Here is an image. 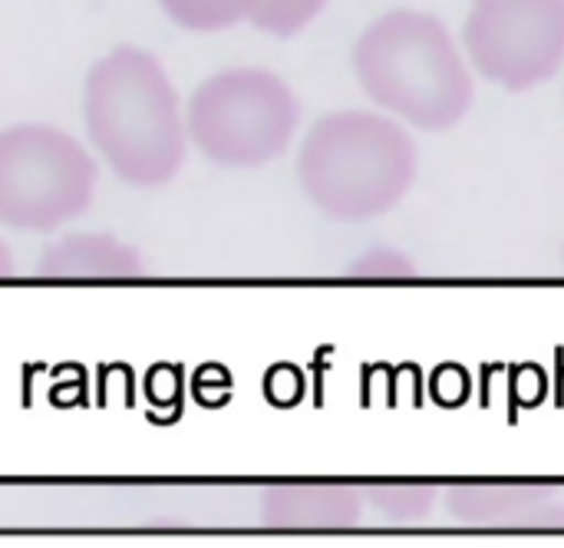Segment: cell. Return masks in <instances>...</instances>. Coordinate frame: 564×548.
Returning a JSON list of instances; mask_svg holds the SVG:
<instances>
[{"instance_id": "cell-1", "label": "cell", "mask_w": 564, "mask_h": 548, "mask_svg": "<svg viewBox=\"0 0 564 548\" xmlns=\"http://www.w3.org/2000/svg\"><path fill=\"white\" fill-rule=\"evenodd\" d=\"M83 122L93 152L132 189L169 185L192 146L172 76L139 46H116L89 66Z\"/></svg>"}, {"instance_id": "cell-2", "label": "cell", "mask_w": 564, "mask_h": 548, "mask_svg": "<svg viewBox=\"0 0 564 548\" xmlns=\"http://www.w3.org/2000/svg\"><path fill=\"white\" fill-rule=\"evenodd\" d=\"M354 73L383 112L430 132L463 122L476 99L469 60L449 26L423 10L377 17L354 46Z\"/></svg>"}, {"instance_id": "cell-3", "label": "cell", "mask_w": 564, "mask_h": 548, "mask_svg": "<svg viewBox=\"0 0 564 548\" xmlns=\"http://www.w3.org/2000/svg\"><path fill=\"white\" fill-rule=\"evenodd\" d=\"M413 136L390 116L344 109L321 116L297 152L307 202L334 222H370L397 208L416 182Z\"/></svg>"}, {"instance_id": "cell-4", "label": "cell", "mask_w": 564, "mask_h": 548, "mask_svg": "<svg viewBox=\"0 0 564 548\" xmlns=\"http://www.w3.org/2000/svg\"><path fill=\"white\" fill-rule=\"evenodd\" d=\"M301 106L271 69L231 66L212 73L185 106L188 142L221 169H261L294 139Z\"/></svg>"}, {"instance_id": "cell-5", "label": "cell", "mask_w": 564, "mask_h": 548, "mask_svg": "<svg viewBox=\"0 0 564 548\" xmlns=\"http://www.w3.org/2000/svg\"><path fill=\"white\" fill-rule=\"evenodd\" d=\"M96 155L59 126L17 122L0 129V225L56 232L96 195Z\"/></svg>"}, {"instance_id": "cell-6", "label": "cell", "mask_w": 564, "mask_h": 548, "mask_svg": "<svg viewBox=\"0 0 564 548\" xmlns=\"http://www.w3.org/2000/svg\"><path fill=\"white\" fill-rule=\"evenodd\" d=\"M469 66L499 89L529 93L564 66V0H473Z\"/></svg>"}, {"instance_id": "cell-7", "label": "cell", "mask_w": 564, "mask_h": 548, "mask_svg": "<svg viewBox=\"0 0 564 548\" xmlns=\"http://www.w3.org/2000/svg\"><path fill=\"white\" fill-rule=\"evenodd\" d=\"M446 509L456 526L476 533H564V503L539 486H459Z\"/></svg>"}, {"instance_id": "cell-8", "label": "cell", "mask_w": 564, "mask_h": 548, "mask_svg": "<svg viewBox=\"0 0 564 548\" xmlns=\"http://www.w3.org/2000/svg\"><path fill=\"white\" fill-rule=\"evenodd\" d=\"M364 513V490L344 483H278L261 496V523L274 533H347Z\"/></svg>"}, {"instance_id": "cell-9", "label": "cell", "mask_w": 564, "mask_h": 548, "mask_svg": "<svg viewBox=\"0 0 564 548\" xmlns=\"http://www.w3.org/2000/svg\"><path fill=\"white\" fill-rule=\"evenodd\" d=\"M40 278L53 281H132L145 275L139 248L106 232H76L53 241L36 265Z\"/></svg>"}, {"instance_id": "cell-10", "label": "cell", "mask_w": 564, "mask_h": 548, "mask_svg": "<svg viewBox=\"0 0 564 548\" xmlns=\"http://www.w3.org/2000/svg\"><path fill=\"white\" fill-rule=\"evenodd\" d=\"M367 513H373L387 526H416L433 513V490L420 483H380L364 490Z\"/></svg>"}, {"instance_id": "cell-11", "label": "cell", "mask_w": 564, "mask_h": 548, "mask_svg": "<svg viewBox=\"0 0 564 548\" xmlns=\"http://www.w3.org/2000/svg\"><path fill=\"white\" fill-rule=\"evenodd\" d=\"M258 0H159L162 13L178 23L182 30L195 33H215L228 30L241 20H251Z\"/></svg>"}, {"instance_id": "cell-12", "label": "cell", "mask_w": 564, "mask_h": 548, "mask_svg": "<svg viewBox=\"0 0 564 548\" xmlns=\"http://www.w3.org/2000/svg\"><path fill=\"white\" fill-rule=\"evenodd\" d=\"M324 7H327V0H258L251 10V23L261 33L291 40L301 30H307L321 17Z\"/></svg>"}, {"instance_id": "cell-13", "label": "cell", "mask_w": 564, "mask_h": 548, "mask_svg": "<svg viewBox=\"0 0 564 548\" xmlns=\"http://www.w3.org/2000/svg\"><path fill=\"white\" fill-rule=\"evenodd\" d=\"M350 278L357 281H410L416 278V265L397 251V248H370L347 268Z\"/></svg>"}, {"instance_id": "cell-14", "label": "cell", "mask_w": 564, "mask_h": 548, "mask_svg": "<svg viewBox=\"0 0 564 548\" xmlns=\"http://www.w3.org/2000/svg\"><path fill=\"white\" fill-rule=\"evenodd\" d=\"M13 275V255H10V245L0 238V281Z\"/></svg>"}]
</instances>
